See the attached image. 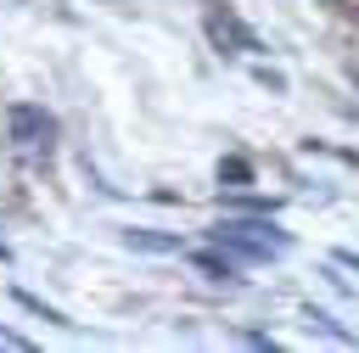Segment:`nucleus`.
<instances>
[{
	"label": "nucleus",
	"instance_id": "nucleus-1",
	"mask_svg": "<svg viewBox=\"0 0 359 353\" xmlns=\"http://www.w3.org/2000/svg\"><path fill=\"white\" fill-rule=\"evenodd\" d=\"M213 247L230 252V258L258 263V258H280V252L292 247V235L275 230L269 219H224V224H213Z\"/></svg>",
	"mask_w": 359,
	"mask_h": 353
},
{
	"label": "nucleus",
	"instance_id": "nucleus-2",
	"mask_svg": "<svg viewBox=\"0 0 359 353\" xmlns=\"http://www.w3.org/2000/svg\"><path fill=\"white\" fill-rule=\"evenodd\" d=\"M0 123H6V146H11L17 157H28V162L50 157V146H56V118H50L45 106H34V101H11V106L0 112Z\"/></svg>",
	"mask_w": 359,
	"mask_h": 353
},
{
	"label": "nucleus",
	"instance_id": "nucleus-3",
	"mask_svg": "<svg viewBox=\"0 0 359 353\" xmlns=\"http://www.w3.org/2000/svg\"><path fill=\"white\" fill-rule=\"evenodd\" d=\"M208 39H213V50H264L258 34L241 28L236 11H208Z\"/></svg>",
	"mask_w": 359,
	"mask_h": 353
},
{
	"label": "nucleus",
	"instance_id": "nucleus-4",
	"mask_svg": "<svg viewBox=\"0 0 359 353\" xmlns=\"http://www.w3.org/2000/svg\"><path fill=\"white\" fill-rule=\"evenodd\" d=\"M123 247H135V252H180L185 241L163 235V230H123Z\"/></svg>",
	"mask_w": 359,
	"mask_h": 353
},
{
	"label": "nucleus",
	"instance_id": "nucleus-5",
	"mask_svg": "<svg viewBox=\"0 0 359 353\" xmlns=\"http://www.w3.org/2000/svg\"><path fill=\"white\" fill-rule=\"evenodd\" d=\"M196 269H202L208 280H236V258H230V252H224V258H219V252H196Z\"/></svg>",
	"mask_w": 359,
	"mask_h": 353
},
{
	"label": "nucleus",
	"instance_id": "nucleus-6",
	"mask_svg": "<svg viewBox=\"0 0 359 353\" xmlns=\"http://www.w3.org/2000/svg\"><path fill=\"white\" fill-rule=\"evenodd\" d=\"M17 303H22V308H28V314H39V319H50V325H73V319H62V314H56V308H45V303H39V297H34V291H17Z\"/></svg>",
	"mask_w": 359,
	"mask_h": 353
},
{
	"label": "nucleus",
	"instance_id": "nucleus-7",
	"mask_svg": "<svg viewBox=\"0 0 359 353\" xmlns=\"http://www.w3.org/2000/svg\"><path fill=\"white\" fill-rule=\"evenodd\" d=\"M219 179H230V185H247V162H241V157H224V162H219Z\"/></svg>",
	"mask_w": 359,
	"mask_h": 353
},
{
	"label": "nucleus",
	"instance_id": "nucleus-8",
	"mask_svg": "<svg viewBox=\"0 0 359 353\" xmlns=\"http://www.w3.org/2000/svg\"><path fill=\"white\" fill-rule=\"evenodd\" d=\"M337 263H348V269H359V252H337Z\"/></svg>",
	"mask_w": 359,
	"mask_h": 353
}]
</instances>
